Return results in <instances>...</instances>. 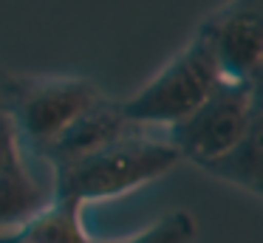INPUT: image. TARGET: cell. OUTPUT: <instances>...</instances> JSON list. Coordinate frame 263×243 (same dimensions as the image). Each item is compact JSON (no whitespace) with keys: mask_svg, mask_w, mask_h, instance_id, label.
<instances>
[{"mask_svg":"<svg viewBox=\"0 0 263 243\" xmlns=\"http://www.w3.org/2000/svg\"><path fill=\"white\" fill-rule=\"evenodd\" d=\"M136 124H130L119 110V102H110L108 96L97 102L93 107H88L57 141L46 147L40 153L46 161H51V170L54 167H63V164H71L77 158L88 156V153L99 150V147L110 144L116 139H125V136L136 133Z\"/></svg>","mask_w":263,"mask_h":243,"instance_id":"obj_6","label":"cell"},{"mask_svg":"<svg viewBox=\"0 0 263 243\" xmlns=\"http://www.w3.org/2000/svg\"><path fill=\"white\" fill-rule=\"evenodd\" d=\"M48 201H51V190H46L31 175L26 161L0 170V229L3 232L29 220Z\"/></svg>","mask_w":263,"mask_h":243,"instance_id":"obj_9","label":"cell"},{"mask_svg":"<svg viewBox=\"0 0 263 243\" xmlns=\"http://www.w3.org/2000/svg\"><path fill=\"white\" fill-rule=\"evenodd\" d=\"M6 88H0V107H6V94H3Z\"/></svg>","mask_w":263,"mask_h":243,"instance_id":"obj_13","label":"cell"},{"mask_svg":"<svg viewBox=\"0 0 263 243\" xmlns=\"http://www.w3.org/2000/svg\"><path fill=\"white\" fill-rule=\"evenodd\" d=\"M178 161L181 156L167 139H156L147 130H136L71 164L54 167L51 195L68 198L82 207L93 201H108L167 175Z\"/></svg>","mask_w":263,"mask_h":243,"instance_id":"obj_1","label":"cell"},{"mask_svg":"<svg viewBox=\"0 0 263 243\" xmlns=\"http://www.w3.org/2000/svg\"><path fill=\"white\" fill-rule=\"evenodd\" d=\"M82 203L68 198H54L37 209L29 220L12 232H0V243H97L82 223Z\"/></svg>","mask_w":263,"mask_h":243,"instance_id":"obj_7","label":"cell"},{"mask_svg":"<svg viewBox=\"0 0 263 243\" xmlns=\"http://www.w3.org/2000/svg\"><path fill=\"white\" fill-rule=\"evenodd\" d=\"M249 99H252V113H255L257 119H263V62L260 68H257L255 73H252L249 82Z\"/></svg>","mask_w":263,"mask_h":243,"instance_id":"obj_12","label":"cell"},{"mask_svg":"<svg viewBox=\"0 0 263 243\" xmlns=\"http://www.w3.org/2000/svg\"><path fill=\"white\" fill-rule=\"evenodd\" d=\"M221 71L206 45L204 34L195 28L193 37L142 85L133 96L119 102L122 116L142 130L184 122L206 102V96L221 85Z\"/></svg>","mask_w":263,"mask_h":243,"instance_id":"obj_2","label":"cell"},{"mask_svg":"<svg viewBox=\"0 0 263 243\" xmlns=\"http://www.w3.org/2000/svg\"><path fill=\"white\" fill-rule=\"evenodd\" d=\"M252 119V99L246 82L221 79L215 90L195 113L184 122L173 124L164 139L178 150L181 161H193L195 167L218 161L246 136Z\"/></svg>","mask_w":263,"mask_h":243,"instance_id":"obj_4","label":"cell"},{"mask_svg":"<svg viewBox=\"0 0 263 243\" xmlns=\"http://www.w3.org/2000/svg\"><path fill=\"white\" fill-rule=\"evenodd\" d=\"M99 99L102 90L82 77H31L6 85V110L20 147L29 144L37 156Z\"/></svg>","mask_w":263,"mask_h":243,"instance_id":"obj_3","label":"cell"},{"mask_svg":"<svg viewBox=\"0 0 263 243\" xmlns=\"http://www.w3.org/2000/svg\"><path fill=\"white\" fill-rule=\"evenodd\" d=\"M218 71L229 82H249L263 62V0L227 3L198 23Z\"/></svg>","mask_w":263,"mask_h":243,"instance_id":"obj_5","label":"cell"},{"mask_svg":"<svg viewBox=\"0 0 263 243\" xmlns=\"http://www.w3.org/2000/svg\"><path fill=\"white\" fill-rule=\"evenodd\" d=\"M23 161V147H20L17 130L6 107H0V170L14 167Z\"/></svg>","mask_w":263,"mask_h":243,"instance_id":"obj_11","label":"cell"},{"mask_svg":"<svg viewBox=\"0 0 263 243\" xmlns=\"http://www.w3.org/2000/svg\"><path fill=\"white\" fill-rule=\"evenodd\" d=\"M206 175L263 198V119H252L246 136L218 161L201 167Z\"/></svg>","mask_w":263,"mask_h":243,"instance_id":"obj_8","label":"cell"},{"mask_svg":"<svg viewBox=\"0 0 263 243\" xmlns=\"http://www.w3.org/2000/svg\"><path fill=\"white\" fill-rule=\"evenodd\" d=\"M195 235H198V223H195L193 212L173 209V212L161 215L159 220H153L147 229L136 232V235L119 237V240H97V243H195Z\"/></svg>","mask_w":263,"mask_h":243,"instance_id":"obj_10","label":"cell"}]
</instances>
